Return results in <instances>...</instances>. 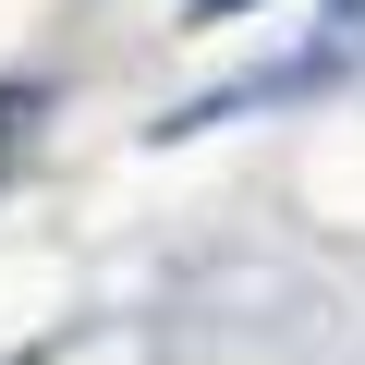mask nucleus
Instances as JSON below:
<instances>
[{"label":"nucleus","instance_id":"f257e3e1","mask_svg":"<svg viewBox=\"0 0 365 365\" xmlns=\"http://www.w3.org/2000/svg\"><path fill=\"white\" fill-rule=\"evenodd\" d=\"M37 122H49V86H37V73H0V182L25 170V146H37Z\"/></svg>","mask_w":365,"mask_h":365},{"label":"nucleus","instance_id":"f03ea898","mask_svg":"<svg viewBox=\"0 0 365 365\" xmlns=\"http://www.w3.org/2000/svg\"><path fill=\"white\" fill-rule=\"evenodd\" d=\"M207 13H244V0H207Z\"/></svg>","mask_w":365,"mask_h":365}]
</instances>
